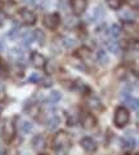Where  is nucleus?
Here are the masks:
<instances>
[{
  "mask_svg": "<svg viewBox=\"0 0 139 155\" xmlns=\"http://www.w3.org/2000/svg\"><path fill=\"white\" fill-rule=\"evenodd\" d=\"M71 146V138L63 130L58 132L53 138V147L57 153H66Z\"/></svg>",
  "mask_w": 139,
  "mask_h": 155,
  "instance_id": "1",
  "label": "nucleus"
},
{
  "mask_svg": "<svg viewBox=\"0 0 139 155\" xmlns=\"http://www.w3.org/2000/svg\"><path fill=\"white\" fill-rule=\"evenodd\" d=\"M130 120V114L125 107H117L116 111H115V116H113V123L116 127L122 128L129 123Z\"/></svg>",
  "mask_w": 139,
  "mask_h": 155,
  "instance_id": "2",
  "label": "nucleus"
},
{
  "mask_svg": "<svg viewBox=\"0 0 139 155\" xmlns=\"http://www.w3.org/2000/svg\"><path fill=\"white\" fill-rule=\"evenodd\" d=\"M14 132H16L14 124L12 122H9V120H7V122L3 124V128H2V136H3L4 141L5 142L12 141L13 137H14Z\"/></svg>",
  "mask_w": 139,
  "mask_h": 155,
  "instance_id": "3",
  "label": "nucleus"
},
{
  "mask_svg": "<svg viewBox=\"0 0 139 155\" xmlns=\"http://www.w3.org/2000/svg\"><path fill=\"white\" fill-rule=\"evenodd\" d=\"M59 22H61V18L57 13L46 14L44 17V25L48 28H50V30H55V28L59 26Z\"/></svg>",
  "mask_w": 139,
  "mask_h": 155,
  "instance_id": "4",
  "label": "nucleus"
},
{
  "mask_svg": "<svg viewBox=\"0 0 139 155\" xmlns=\"http://www.w3.org/2000/svg\"><path fill=\"white\" fill-rule=\"evenodd\" d=\"M71 7H72V12L76 16H80L85 12L86 7H88V2L86 0H72L71 2Z\"/></svg>",
  "mask_w": 139,
  "mask_h": 155,
  "instance_id": "5",
  "label": "nucleus"
},
{
  "mask_svg": "<svg viewBox=\"0 0 139 155\" xmlns=\"http://www.w3.org/2000/svg\"><path fill=\"white\" fill-rule=\"evenodd\" d=\"M20 16H21V19L23 21V23H26V25H33L35 21H36L35 13L31 12V11H28V9H22L21 13H20Z\"/></svg>",
  "mask_w": 139,
  "mask_h": 155,
  "instance_id": "6",
  "label": "nucleus"
},
{
  "mask_svg": "<svg viewBox=\"0 0 139 155\" xmlns=\"http://www.w3.org/2000/svg\"><path fill=\"white\" fill-rule=\"evenodd\" d=\"M80 143H81V147H83L85 151H88V153H94L95 150H97V143H95V141L92 137L83 138Z\"/></svg>",
  "mask_w": 139,
  "mask_h": 155,
  "instance_id": "7",
  "label": "nucleus"
},
{
  "mask_svg": "<svg viewBox=\"0 0 139 155\" xmlns=\"http://www.w3.org/2000/svg\"><path fill=\"white\" fill-rule=\"evenodd\" d=\"M31 62L35 67H44V65L46 64L45 57L43 54H40L39 52H32L31 53Z\"/></svg>",
  "mask_w": 139,
  "mask_h": 155,
  "instance_id": "8",
  "label": "nucleus"
},
{
  "mask_svg": "<svg viewBox=\"0 0 139 155\" xmlns=\"http://www.w3.org/2000/svg\"><path fill=\"white\" fill-rule=\"evenodd\" d=\"M31 145H32V147L35 149L36 151H40V150H43L45 147V138L43 137L41 134H36L35 137L32 138Z\"/></svg>",
  "mask_w": 139,
  "mask_h": 155,
  "instance_id": "9",
  "label": "nucleus"
},
{
  "mask_svg": "<svg viewBox=\"0 0 139 155\" xmlns=\"http://www.w3.org/2000/svg\"><path fill=\"white\" fill-rule=\"evenodd\" d=\"M81 124H83V127L85 129H92L95 125V118L90 114H85L83 116V119H81Z\"/></svg>",
  "mask_w": 139,
  "mask_h": 155,
  "instance_id": "10",
  "label": "nucleus"
},
{
  "mask_svg": "<svg viewBox=\"0 0 139 155\" xmlns=\"http://www.w3.org/2000/svg\"><path fill=\"white\" fill-rule=\"evenodd\" d=\"M88 105L93 110H100L102 109V102H100L99 98H97V97H92V98H89L88 100Z\"/></svg>",
  "mask_w": 139,
  "mask_h": 155,
  "instance_id": "11",
  "label": "nucleus"
},
{
  "mask_svg": "<svg viewBox=\"0 0 139 155\" xmlns=\"http://www.w3.org/2000/svg\"><path fill=\"white\" fill-rule=\"evenodd\" d=\"M121 143H122L124 149H134V147H135V145H137V141L133 137H128L125 140H122Z\"/></svg>",
  "mask_w": 139,
  "mask_h": 155,
  "instance_id": "12",
  "label": "nucleus"
},
{
  "mask_svg": "<svg viewBox=\"0 0 139 155\" xmlns=\"http://www.w3.org/2000/svg\"><path fill=\"white\" fill-rule=\"evenodd\" d=\"M22 39H23V44H25V45H30L31 43L35 40V36H33V32L32 31H27V32L23 34Z\"/></svg>",
  "mask_w": 139,
  "mask_h": 155,
  "instance_id": "13",
  "label": "nucleus"
},
{
  "mask_svg": "<svg viewBox=\"0 0 139 155\" xmlns=\"http://www.w3.org/2000/svg\"><path fill=\"white\" fill-rule=\"evenodd\" d=\"M97 58H98V62H100V64H103V65H107L109 61V57L104 51H99L97 53Z\"/></svg>",
  "mask_w": 139,
  "mask_h": 155,
  "instance_id": "14",
  "label": "nucleus"
},
{
  "mask_svg": "<svg viewBox=\"0 0 139 155\" xmlns=\"http://www.w3.org/2000/svg\"><path fill=\"white\" fill-rule=\"evenodd\" d=\"M61 97L62 96H61V93L58 91H53L49 94V97H48V102H49V104H57L61 100Z\"/></svg>",
  "mask_w": 139,
  "mask_h": 155,
  "instance_id": "15",
  "label": "nucleus"
},
{
  "mask_svg": "<svg viewBox=\"0 0 139 155\" xmlns=\"http://www.w3.org/2000/svg\"><path fill=\"white\" fill-rule=\"evenodd\" d=\"M23 56V52L21 49H18V48H13V49L9 51V57L13 58V60H20V58H22Z\"/></svg>",
  "mask_w": 139,
  "mask_h": 155,
  "instance_id": "16",
  "label": "nucleus"
},
{
  "mask_svg": "<svg viewBox=\"0 0 139 155\" xmlns=\"http://www.w3.org/2000/svg\"><path fill=\"white\" fill-rule=\"evenodd\" d=\"M125 101H126V104L130 106V107H131L134 111H138L139 105H138V100H137V98H133V97L126 96V97H125Z\"/></svg>",
  "mask_w": 139,
  "mask_h": 155,
  "instance_id": "17",
  "label": "nucleus"
},
{
  "mask_svg": "<svg viewBox=\"0 0 139 155\" xmlns=\"http://www.w3.org/2000/svg\"><path fill=\"white\" fill-rule=\"evenodd\" d=\"M59 123H61L59 118H57V116H54V118H50V120L48 122V129H49V130L55 129L59 125Z\"/></svg>",
  "mask_w": 139,
  "mask_h": 155,
  "instance_id": "18",
  "label": "nucleus"
},
{
  "mask_svg": "<svg viewBox=\"0 0 139 155\" xmlns=\"http://www.w3.org/2000/svg\"><path fill=\"white\" fill-rule=\"evenodd\" d=\"M120 18L125 22H133V19L135 18V14H134L133 12H122L121 14H120Z\"/></svg>",
  "mask_w": 139,
  "mask_h": 155,
  "instance_id": "19",
  "label": "nucleus"
},
{
  "mask_svg": "<svg viewBox=\"0 0 139 155\" xmlns=\"http://www.w3.org/2000/svg\"><path fill=\"white\" fill-rule=\"evenodd\" d=\"M107 47H108L109 52H112L113 54H118L120 53V44L117 41H109L107 44Z\"/></svg>",
  "mask_w": 139,
  "mask_h": 155,
  "instance_id": "20",
  "label": "nucleus"
},
{
  "mask_svg": "<svg viewBox=\"0 0 139 155\" xmlns=\"http://www.w3.org/2000/svg\"><path fill=\"white\" fill-rule=\"evenodd\" d=\"M33 36H35L36 41L39 43L40 45L44 44V41H45V35H44V32H43L41 30H36V31H33Z\"/></svg>",
  "mask_w": 139,
  "mask_h": 155,
  "instance_id": "21",
  "label": "nucleus"
},
{
  "mask_svg": "<svg viewBox=\"0 0 139 155\" xmlns=\"http://www.w3.org/2000/svg\"><path fill=\"white\" fill-rule=\"evenodd\" d=\"M109 34H111L113 38L120 36V34H121V27H120L118 25H116V23H113V25L109 27Z\"/></svg>",
  "mask_w": 139,
  "mask_h": 155,
  "instance_id": "22",
  "label": "nucleus"
},
{
  "mask_svg": "<svg viewBox=\"0 0 139 155\" xmlns=\"http://www.w3.org/2000/svg\"><path fill=\"white\" fill-rule=\"evenodd\" d=\"M32 123H30V122H22V124H21V129H22V132L23 133H30L31 130H32Z\"/></svg>",
  "mask_w": 139,
  "mask_h": 155,
  "instance_id": "23",
  "label": "nucleus"
},
{
  "mask_svg": "<svg viewBox=\"0 0 139 155\" xmlns=\"http://www.w3.org/2000/svg\"><path fill=\"white\" fill-rule=\"evenodd\" d=\"M107 3L112 9H120L122 5V0H107Z\"/></svg>",
  "mask_w": 139,
  "mask_h": 155,
  "instance_id": "24",
  "label": "nucleus"
},
{
  "mask_svg": "<svg viewBox=\"0 0 139 155\" xmlns=\"http://www.w3.org/2000/svg\"><path fill=\"white\" fill-rule=\"evenodd\" d=\"M76 44V41L74 40V39L71 38H65L63 39V47L67 48V49H71V48H74Z\"/></svg>",
  "mask_w": 139,
  "mask_h": 155,
  "instance_id": "25",
  "label": "nucleus"
},
{
  "mask_svg": "<svg viewBox=\"0 0 139 155\" xmlns=\"http://www.w3.org/2000/svg\"><path fill=\"white\" fill-rule=\"evenodd\" d=\"M40 80H41V76L39 72H33L32 75H30V78H28V81L30 83H40Z\"/></svg>",
  "mask_w": 139,
  "mask_h": 155,
  "instance_id": "26",
  "label": "nucleus"
},
{
  "mask_svg": "<svg viewBox=\"0 0 139 155\" xmlns=\"http://www.w3.org/2000/svg\"><path fill=\"white\" fill-rule=\"evenodd\" d=\"M77 56L81 57V58H88L90 56V51L88 48H81V49L77 52Z\"/></svg>",
  "mask_w": 139,
  "mask_h": 155,
  "instance_id": "27",
  "label": "nucleus"
},
{
  "mask_svg": "<svg viewBox=\"0 0 139 155\" xmlns=\"http://www.w3.org/2000/svg\"><path fill=\"white\" fill-rule=\"evenodd\" d=\"M8 75V70H7V67L4 66L2 62H0V80H3V79H5Z\"/></svg>",
  "mask_w": 139,
  "mask_h": 155,
  "instance_id": "28",
  "label": "nucleus"
},
{
  "mask_svg": "<svg viewBox=\"0 0 139 155\" xmlns=\"http://www.w3.org/2000/svg\"><path fill=\"white\" fill-rule=\"evenodd\" d=\"M44 67H45L48 74H52V72H54V70H55V64L54 62H49V65H46V66L44 65Z\"/></svg>",
  "mask_w": 139,
  "mask_h": 155,
  "instance_id": "29",
  "label": "nucleus"
},
{
  "mask_svg": "<svg viewBox=\"0 0 139 155\" xmlns=\"http://www.w3.org/2000/svg\"><path fill=\"white\" fill-rule=\"evenodd\" d=\"M94 14H95V17H98V18H100L104 14V12H103V8L102 7H98V8H95V11H94Z\"/></svg>",
  "mask_w": 139,
  "mask_h": 155,
  "instance_id": "30",
  "label": "nucleus"
},
{
  "mask_svg": "<svg viewBox=\"0 0 139 155\" xmlns=\"http://www.w3.org/2000/svg\"><path fill=\"white\" fill-rule=\"evenodd\" d=\"M18 32H20V31H18V28H13V30L9 31L8 36H9V38H12V39H14V38H16V36L18 35Z\"/></svg>",
  "mask_w": 139,
  "mask_h": 155,
  "instance_id": "31",
  "label": "nucleus"
},
{
  "mask_svg": "<svg viewBox=\"0 0 139 155\" xmlns=\"http://www.w3.org/2000/svg\"><path fill=\"white\" fill-rule=\"evenodd\" d=\"M4 21H5V13L0 9V25H3Z\"/></svg>",
  "mask_w": 139,
  "mask_h": 155,
  "instance_id": "32",
  "label": "nucleus"
},
{
  "mask_svg": "<svg viewBox=\"0 0 139 155\" xmlns=\"http://www.w3.org/2000/svg\"><path fill=\"white\" fill-rule=\"evenodd\" d=\"M67 21H68V22H67V26H74V25H76V19H74V18H68V19H67Z\"/></svg>",
  "mask_w": 139,
  "mask_h": 155,
  "instance_id": "33",
  "label": "nucleus"
},
{
  "mask_svg": "<svg viewBox=\"0 0 139 155\" xmlns=\"http://www.w3.org/2000/svg\"><path fill=\"white\" fill-rule=\"evenodd\" d=\"M129 4H130L131 7H134V8H138V0H130V2H129Z\"/></svg>",
  "mask_w": 139,
  "mask_h": 155,
  "instance_id": "34",
  "label": "nucleus"
},
{
  "mask_svg": "<svg viewBox=\"0 0 139 155\" xmlns=\"http://www.w3.org/2000/svg\"><path fill=\"white\" fill-rule=\"evenodd\" d=\"M26 4H28V5H35V3H36V0H23Z\"/></svg>",
  "mask_w": 139,
  "mask_h": 155,
  "instance_id": "35",
  "label": "nucleus"
},
{
  "mask_svg": "<svg viewBox=\"0 0 139 155\" xmlns=\"http://www.w3.org/2000/svg\"><path fill=\"white\" fill-rule=\"evenodd\" d=\"M3 153H4V149H3L2 146H0V154H3Z\"/></svg>",
  "mask_w": 139,
  "mask_h": 155,
  "instance_id": "36",
  "label": "nucleus"
},
{
  "mask_svg": "<svg viewBox=\"0 0 139 155\" xmlns=\"http://www.w3.org/2000/svg\"><path fill=\"white\" fill-rule=\"evenodd\" d=\"M2 48H3V45H2V43H0V51H2Z\"/></svg>",
  "mask_w": 139,
  "mask_h": 155,
  "instance_id": "37",
  "label": "nucleus"
}]
</instances>
